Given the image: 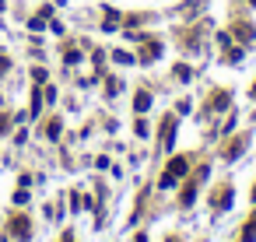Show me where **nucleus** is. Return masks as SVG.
<instances>
[{
    "mask_svg": "<svg viewBox=\"0 0 256 242\" xmlns=\"http://www.w3.org/2000/svg\"><path fill=\"white\" fill-rule=\"evenodd\" d=\"M186 172H190V161H186L183 155H179V158H172V161H169V172L161 176V190H172V186H176V183H179V179H183Z\"/></svg>",
    "mask_w": 256,
    "mask_h": 242,
    "instance_id": "f257e3e1",
    "label": "nucleus"
},
{
    "mask_svg": "<svg viewBox=\"0 0 256 242\" xmlns=\"http://www.w3.org/2000/svg\"><path fill=\"white\" fill-rule=\"evenodd\" d=\"M11 235L14 239H28V235H32V228H28V218H11Z\"/></svg>",
    "mask_w": 256,
    "mask_h": 242,
    "instance_id": "f03ea898",
    "label": "nucleus"
},
{
    "mask_svg": "<svg viewBox=\"0 0 256 242\" xmlns=\"http://www.w3.org/2000/svg\"><path fill=\"white\" fill-rule=\"evenodd\" d=\"M158 56H161V42H147L141 60H144V64H151V60H158Z\"/></svg>",
    "mask_w": 256,
    "mask_h": 242,
    "instance_id": "7ed1b4c3",
    "label": "nucleus"
},
{
    "mask_svg": "<svg viewBox=\"0 0 256 242\" xmlns=\"http://www.w3.org/2000/svg\"><path fill=\"white\" fill-rule=\"evenodd\" d=\"M133 109H137V113H147V109H151V95H147V92H137V98H133Z\"/></svg>",
    "mask_w": 256,
    "mask_h": 242,
    "instance_id": "20e7f679",
    "label": "nucleus"
},
{
    "mask_svg": "<svg viewBox=\"0 0 256 242\" xmlns=\"http://www.w3.org/2000/svg\"><path fill=\"white\" fill-rule=\"evenodd\" d=\"M232 32H235L239 39H242V42H253V25H246V21H242V25H235Z\"/></svg>",
    "mask_w": 256,
    "mask_h": 242,
    "instance_id": "39448f33",
    "label": "nucleus"
},
{
    "mask_svg": "<svg viewBox=\"0 0 256 242\" xmlns=\"http://www.w3.org/2000/svg\"><path fill=\"white\" fill-rule=\"evenodd\" d=\"M193 200H197V186H193V183H190V186L183 190V207H190Z\"/></svg>",
    "mask_w": 256,
    "mask_h": 242,
    "instance_id": "423d86ee",
    "label": "nucleus"
},
{
    "mask_svg": "<svg viewBox=\"0 0 256 242\" xmlns=\"http://www.w3.org/2000/svg\"><path fill=\"white\" fill-rule=\"evenodd\" d=\"M60 130H64V127H60V119H53V123L46 127V137H49V141H56V137H60Z\"/></svg>",
    "mask_w": 256,
    "mask_h": 242,
    "instance_id": "0eeeda50",
    "label": "nucleus"
},
{
    "mask_svg": "<svg viewBox=\"0 0 256 242\" xmlns=\"http://www.w3.org/2000/svg\"><path fill=\"white\" fill-rule=\"evenodd\" d=\"M112 60H116V64H133V56H130V53H123V49H116V53H112Z\"/></svg>",
    "mask_w": 256,
    "mask_h": 242,
    "instance_id": "6e6552de",
    "label": "nucleus"
},
{
    "mask_svg": "<svg viewBox=\"0 0 256 242\" xmlns=\"http://www.w3.org/2000/svg\"><path fill=\"white\" fill-rule=\"evenodd\" d=\"M42 25H46V18H42V14H39V18H32V21H28V28H32V32H42Z\"/></svg>",
    "mask_w": 256,
    "mask_h": 242,
    "instance_id": "1a4fd4ad",
    "label": "nucleus"
},
{
    "mask_svg": "<svg viewBox=\"0 0 256 242\" xmlns=\"http://www.w3.org/2000/svg\"><path fill=\"white\" fill-rule=\"evenodd\" d=\"M239 60H242V49H239V46L228 49V64H239Z\"/></svg>",
    "mask_w": 256,
    "mask_h": 242,
    "instance_id": "9d476101",
    "label": "nucleus"
},
{
    "mask_svg": "<svg viewBox=\"0 0 256 242\" xmlns=\"http://www.w3.org/2000/svg\"><path fill=\"white\" fill-rule=\"evenodd\" d=\"M224 105H228V95H224V92L214 95V109H224Z\"/></svg>",
    "mask_w": 256,
    "mask_h": 242,
    "instance_id": "9b49d317",
    "label": "nucleus"
},
{
    "mask_svg": "<svg viewBox=\"0 0 256 242\" xmlns=\"http://www.w3.org/2000/svg\"><path fill=\"white\" fill-rule=\"evenodd\" d=\"M39 109H42V98H39V92L32 95V116H39Z\"/></svg>",
    "mask_w": 256,
    "mask_h": 242,
    "instance_id": "f8f14e48",
    "label": "nucleus"
},
{
    "mask_svg": "<svg viewBox=\"0 0 256 242\" xmlns=\"http://www.w3.org/2000/svg\"><path fill=\"white\" fill-rule=\"evenodd\" d=\"M256 235V218H249V225H246V242Z\"/></svg>",
    "mask_w": 256,
    "mask_h": 242,
    "instance_id": "ddd939ff",
    "label": "nucleus"
},
{
    "mask_svg": "<svg viewBox=\"0 0 256 242\" xmlns=\"http://www.w3.org/2000/svg\"><path fill=\"white\" fill-rule=\"evenodd\" d=\"M176 78L179 81H190V67H176Z\"/></svg>",
    "mask_w": 256,
    "mask_h": 242,
    "instance_id": "4468645a",
    "label": "nucleus"
},
{
    "mask_svg": "<svg viewBox=\"0 0 256 242\" xmlns=\"http://www.w3.org/2000/svg\"><path fill=\"white\" fill-rule=\"evenodd\" d=\"M14 204H28V193H25V186H21L18 193H14Z\"/></svg>",
    "mask_w": 256,
    "mask_h": 242,
    "instance_id": "2eb2a0df",
    "label": "nucleus"
},
{
    "mask_svg": "<svg viewBox=\"0 0 256 242\" xmlns=\"http://www.w3.org/2000/svg\"><path fill=\"white\" fill-rule=\"evenodd\" d=\"M7 67H11V60H7V56H0V74H7Z\"/></svg>",
    "mask_w": 256,
    "mask_h": 242,
    "instance_id": "dca6fc26",
    "label": "nucleus"
},
{
    "mask_svg": "<svg viewBox=\"0 0 256 242\" xmlns=\"http://www.w3.org/2000/svg\"><path fill=\"white\" fill-rule=\"evenodd\" d=\"M4 130H7V119H0V133H4Z\"/></svg>",
    "mask_w": 256,
    "mask_h": 242,
    "instance_id": "f3484780",
    "label": "nucleus"
},
{
    "mask_svg": "<svg viewBox=\"0 0 256 242\" xmlns=\"http://www.w3.org/2000/svg\"><path fill=\"white\" fill-rule=\"evenodd\" d=\"M137 242H147V235H137Z\"/></svg>",
    "mask_w": 256,
    "mask_h": 242,
    "instance_id": "a211bd4d",
    "label": "nucleus"
},
{
    "mask_svg": "<svg viewBox=\"0 0 256 242\" xmlns=\"http://www.w3.org/2000/svg\"><path fill=\"white\" fill-rule=\"evenodd\" d=\"M253 98H256V84H253Z\"/></svg>",
    "mask_w": 256,
    "mask_h": 242,
    "instance_id": "6ab92c4d",
    "label": "nucleus"
},
{
    "mask_svg": "<svg viewBox=\"0 0 256 242\" xmlns=\"http://www.w3.org/2000/svg\"><path fill=\"white\" fill-rule=\"evenodd\" d=\"M249 4H253V7H256V0H249Z\"/></svg>",
    "mask_w": 256,
    "mask_h": 242,
    "instance_id": "aec40b11",
    "label": "nucleus"
},
{
    "mask_svg": "<svg viewBox=\"0 0 256 242\" xmlns=\"http://www.w3.org/2000/svg\"><path fill=\"white\" fill-rule=\"evenodd\" d=\"M253 200H256V190H253Z\"/></svg>",
    "mask_w": 256,
    "mask_h": 242,
    "instance_id": "412c9836",
    "label": "nucleus"
}]
</instances>
